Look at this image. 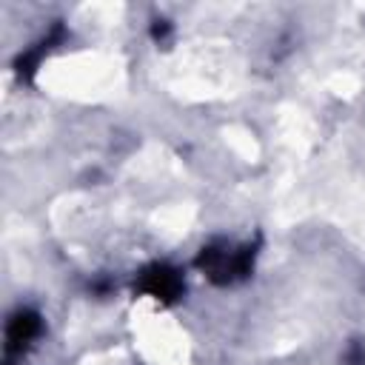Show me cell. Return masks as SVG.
<instances>
[{"instance_id": "cell-3", "label": "cell", "mask_w": 365, "mask_h": 365, "mask_svg": "<svg viewBox=\"0 0 365 365\" xmlns=\"http://www.w3.org/2000/svg\"><path fill=\"white\" fill-rule=\"evenodd\" d=\"M37 334H40V317L31 311H20V314H14V319L6 328V345H9V351H20Z\"/></svg>"}, {"instance_id": "cell-1", "label": "cell", "mask_w": 365, "mask_h": 365, "mask_svg": "<svg viewBox=\"0 0 365 365\" xmlns=\"http://www.w3.org/2000/svg\"><path fill=\"white\" fill-rule=\"evenodd\" d=\"M197 265L217 282H228L242 277L251 265V248H228V245H208L202 248Z\"/></svg>"}, {"instance_id": "cell-2", "label": "cell", "mask_w": 365, "mask_h": 365, "mask_svg": "<svg viewBox=\"0 0 365 365\" xmlns=\"http://www.w3.org/2000/svg\"><path fill=\"white\" fill-rule=\"evenodd\" d=\"M140 288H143L148 297H154V299L171 302V299L180 297V291H182V279H180V274H177L174 268H168V265H151V268L143 271V277H140Z\"/></svg>"}]
</instances>
